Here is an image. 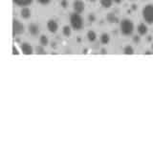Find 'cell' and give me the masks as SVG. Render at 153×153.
<instances>
[{
	"label": "cell",
	"mask_w": 153,
	"mask_h": 153,
	"mask_svg": "<svg viewBox=\"0 0 153 153\" xmlns=\"http://www.w3.org/2000/svg\"><path fill=\"white\" fill-rule=\"evenodd\" d=\"M120 31H121L122 35L129 36H131L133 32H134V23L130 19H123V20L120 22Z\"/></svg>",
	"instance_id": "cell-1"
},
{
	"label": "cell",
	"mask_w": 153,
	"mask_h": 153,
	"mask_svg": "<svg viewBox=\"0 0 153 153\" xmlns=\"http://www.w3.org/2000/svg\"><path fill=\"white\" fill-rule=\"evenodd\" d=\"M70 25L71 27L74 29L75 31H79L80 29H82L83 27V19L81 17L80 13H78L74 12L73 13H71L70 16Z\"/></svg>",
	"instance_id": "cell-2"
},
{
	"label": "cell",
	"mask_w": 153,
	"mask_h": 153,
	"mask_svg": "<svg viewBox=\"0 0 153 153\" xmlns=\"http://www.w3.org/2000/svg\"><path fill=\"white\" fill-rule=\"evenodd\" d=\"M143 18L147 24H153V4H147L143 9Z\"/></svg>",
	"instance_id": "cell-3"
},
{
	"label": "cell",
	"mask_w": 153,
	"mask_h": 153,
	"mask_svg": "<svg viewBox=\"0 0 153 153\" xmlns=\"http://www.w3.org/2000/svg\"><path fill=\"white\" fill-rule=\"evenodd\" d=\"M24 31H25V28H24L23 24L19 20H17V19H13V36H20L24 33Z\"/></svg>",
	"instance_id": "cell-4"
},
{
	"label": "cell",
	"mask_w": 153,
	"mask_h": 153,
	"mask_svg": "<svg viewBox=\"0 0 153 153\" xmlns=\"http://www.w3.org/2000/svg\"><path fill=\"white\" fill-rule=\"evenodd\" d=\"M20 50L24 55H32L33 53V46L28 42H23L20 45Z\"/></svg>",
	"instance_id": "cell-5"
},
{
	"label": "cell",
	"mask_w": 153,
	"mask_h": 153,
	"mask_svg": "<svg viewBox=\"0 0 153 153\" xmlns=\"http://www.w3.org/2000/svg\"><path fill=\"white\" fill-rule=\"evenodd\" d=\"M47 29L50 33H55L59 30V24H57V22L54 20V19H50V20H48L47 22Z\"/></svg>",
	"instance_id": "cell-6"
},
{
	"label": "cell",
	"mask_w": 153,
	"mask_h": 153,
	"mask_svg": "<svg viewBox=\"0 0 153 153\" xmlns=\"http://www.w3.org/2000/svg\"><path fill=\"white\" fill-rule=\"evenodd\" d=\"M84 8H85V5L81 0H75L74 1V3H73L74 12L78 13H81L84 11Z\"/></svg>",
	"instance_id": "cell-7"
},
{
	"label": "cell",
	"mask_w": 153,
	"mask_h": 153,
	"mask_svg": "<svg viewBox=\"0 0 153 153\" xmlns=\"http://www.w3.org/2000/svg\"><path fill=\"white\" fill-rule=\"evenodd\" d=\"M28 31H29V33L32 36H37L38 33H39L40 32V28L38 25H36V24L33 23V24H30V25L28 26Z\"/></svg>",
	"instance_id": "cell-8"
},
{
	"label": "cell",
	"mask_w": 153,
	"mask_h": 153,
	"mask_svg": "<svg viewBox=\"0 0 153 153\" xmlns=\"http://www.w3.org/2000/svg\"><path fill=\"white\" fill-rule=\"evenodd\" d=\"M137 32H138V35H140L141 36H143L147 33L148 28L145 23H141V24H139L137 27Z\"/></svg>",
	"instance_id": "cell-9"
},
{
	"label": "cell",
	"mask_w": 153,
	"mask_h": 153,
	"mask_svg": "<svg viewBox=\"0 0 153 153\" xmlns=\"http://www.w3.org/2000/svg\"><path fill=\"white\" fill-rule=\"evenodd\" d=\"M31 14H32V12L30 9L28 7H22L20 11V16L23 19H29L31 17Z\"/></svg>",
	"instance_id": "cell-10"
},
{
	"label": "cell",
	"mask_w": 153,
	"mask_h": 153,
	"mask_svg": "<svg viewBox=\"0 0 153 153\" xmlns=\"http://www.w3.org/2000/svg\"><path fill=\"white\" fill-rule=\"evenodd\" d=\"M13 3L19 7H28L33 3V0H13Z\"/></svg>",
	"instance_id": "cell-11"
},
{
	"label": "cell",
	"mask_w": 153,
	"mask_h": 153,
	"mask_svg": "<svg viewBox=\"0 0 153 153\" xmlns=\"http://www.w3.org/2000/svg\"><path fill=\"white\" fill-rule=\"evenodd\" d=\"M106 20L110 24H115V23H118L119 18H118V16L115 13H108L107 16H106Z\"/></svg>",
	"instance_id": "cell-12"
},
{
	"label": "cell",
	"mask_w": 153,
	"mask_h": 153,
	"mask_svg": "<svg viewBox=\"0 0 153 153\" xmlns=\"http://www.w3.org/2000/svg\"><path fill=\"white\" fill-rule=\"evenodd\" d=\"M100 41L102 44H104V45L108 44V43L110 42V36L108 35V33H102L100 36Z\"/></svg>",
	"instance_id": "cell-13"
},
{
	"label": "cell",
	"mask_w": 153,
	"mask_h": 153,
	"mask_svg": "<svg viewBox=\"0 0 153 153\" xmlns=\"http://www.w3.org/2000/svg\"><path fill=\"white\" fill-rule=\"evenodd\" d=\"M100 5L105 9L110 8L114 3L113 0H100Z\"/></svg>",
	"instance_id": "cell-14"
},
{
	"label": "cell",
	"mask_w": 153,
	"mask_h": 153,
	"mask_svg": "<svg viewBox=\"0 0 153 153\" xmlns=\"http://www.w3.org/2000/svg\"><path fill=\"white\" fill-rule=\"evenodd\" d=\"M87 39L90 42H94L97 39V33H96L94 31H89L87 33Z\"/></svg>",
	"instance_id": "cell-15"
},
{
	"label": "cell",
	"mask_w": 153,
	"mask_h": 153,
	"mask_svg": "<svg viewBox=\"0 0 153 153\" xmlns=\"http://www.w3.org/2000/svg\"><path fill=\"white\" fill-rule=\"evenodd\" d=\"M39 43H40V45H42V46H47L48 44H49V38H48L47 36L42 35L39 37Z\"/></svg>",
	"instance_id": "cell-16"
},
{
	"label": "cell",
	"mask_w": 153,
	"mask_h": 153,
	"mask_svg": "<svg viewBox=\"0 0 153 153\" xmlns=\"http://www.w3.org/2000/svg\"><path fill=\"white\" fill-rule=\"evenodd\" d=\"M123 54L124 55H133L134 54V49L130 45H126L123 48Z\"/></svg>",
	"instance_id": "cell-17"
},
{
	"label": "cell",
	"mask_w": 153,
	"mask_h": 153,
	"mask_svg": "<svg viewBox=\"0 0 153 153\" xmlns=\"http://www.w3.org/2000/svg\"><path fill=\"white\" fill-rule=\"evenodd\" d=\"M70 26H64L63 28H62V33H63V36H70L71 33H72V30H71Z\"/></svg>",
	"instance_id": "cell-18"
},
{
	"label": "cell",
	"mask_w": 153,
	"mask_h": 153,
	"mask_svg": "<svg viewBox=\"0 0 153 153\" xmlns=\"http://www.w3.org/2000/svg\"><path fill=\"white\" fill-rule=\"evenodd\" d=\"M36 53L38 55H44L45 54V49H44V46H36Z\"/></svg>",
	"instance_id": "cell-19"
},
{
	"label": "cell",
	"mask_w": 153,
	"mask_h": 153,
	"mask_svg": "<svg viewBox=\"0 0 153 153\" xmlns=\"http://www.w3.org/2000/svg\"><path fill=\"white\" fill-rule=\"evenodd\" d=\"M88 20H89V22H94L95 20H96V16L94 13H89L88 14Z\"/></svg>",
	"instance_id": "cell-20"
},
{
	"label": "cell",
	"mask_w": 153,
	"mask_h": 153,
	"mask_svg": "<svg viewBox=\"0 0 153 153\" xmlns=\"http://www.w3.org/2000/svg\"><path fill=\"white\" fill-rule=\"evenodd\" d=\"M36 1L41 5H48L51 2V0H36Z\"/></svg>",
	"instance_id": "cell-21"
},
{
	"label": "cell",
	"mask_w": 153,
	"mask_h": 153,
	"mask_svg": "<svg viewBox=\"0 0 153 153\" xmlns=\"http://www.w3.org/2000/svg\"><path fill=\"white\" fill-rule=\"evenodd\" d=\"M141 36L139 35V36H133V42H135V43H139L141 41Z\"/></svg>",
	"instance_id": "cell-22"
},
{
	"label": "cell",
	"mask_w": 153,
	"mask_h": 153,
	"mask_svg": "<svg viewBox=\"0 0 153 153\" xmlns=\"http://www.w3.org/2000/svg\"><path fill=\"white\" fill-rule=\"evenodd\" d=\"M13 55H18L19 54V53H18V51H17V49H16V47H13Z\"/></svg>",
	"instance_id": "cell-23"
},
{
	"label": "cell",
	"mask_w": 153,
	"mask_h": 153,
	"mask_svg": "<svg viewBox=\"0 0 153 153\" xmlns=\"http://www.w3.org/2000/svg\"><path fill=\"white\" fill-rule=\"evenodd\" d=\"M61 6L63 7V8H66V6H67V1H66V0H62V2H61Z\"/></svg>",
	"instance_id": "cell-24"
},
{
	"label": "cell",
	"mask_w": 153,
	"mask_h": 153,
	"mask_svg": "<svg viewBox=\"0 0 153 153\" xmlns=\"http://www.w3.org/2000/svg\"><path fill=\"white\" fill-rule=\"evenodd\" d=\"M114 3H116V4H121L123 0H113Z\"/></svg>",
	"instance_id": "cell-25"
},
{
	"label": "cell",
	"mask_w": 153,
	"mask_h": 153,
	"mask_svg": "<svg viewBox=\"0 0 153 153\" xmlns=\"http://www.w3.org/2000/svg\"><path fill=\"white\" fill-rule=\"evenodd\" d=\"M152 53H153L152 51H151V52H150V51H146V52L145 53V54H146V55H151Z\"/></svg>",
	"instance_id": "cell-26"
},
{
	"label": "cell",
	"mask_w": 153,
	"mask_h": 153,
	"mask_svg": "<svg viewBox=\"0 0 153 153\" xmlns=\"http://www.w3.org/2000/svg\"><path fill=\"white\" fill-rule=\"evenodd\" d=\"M52 48H56V43H54V42L52 43Z\"/></svg>",
	"instance_id": "cell-27"
},
{
	"label": "cell",
	"mask_w": 153,
	"mask_h": 153,
	"mask_svg": "<svg viewBox=\"0 0 153 153\" xmlns=\"http://www.w3.org/2000/svg\"><path fill=\"white\" fill-rule=\"evenodd\" d=\"M102 54H105V53H106V51H105V50H102Z\"/></svg>",
	"instance_id": "cell-28"
},
{
	"label": "cell",
	"mask_w": 153,
	"mask_h": 153,
	"mask_svg": "<svg viewBox=\"0 0 153 153\" xmlns=\"http://www.w3.org/2000/svg\"><path fill=\"white\" fill-rule=\"evenodd\" d=\"M151 51L153 52V43H152V44H151Z\"/></svg>",
	"instance_id": "cell-29"
},
{
	"label": "cell",
	"mask_w": 153,
	"mask_h": 153,
	"mask_svg": "<svg viewBox=\"0 0 153 153\" xmlns=\"http://www.w3.org/2000/svg\"><path fill=\"white\" fill-rule=\"evenodd\" d=\"M96 0H90V2H95Z\"/></svg>",
	"instance_id": "cell-30"
}]
</instances>
